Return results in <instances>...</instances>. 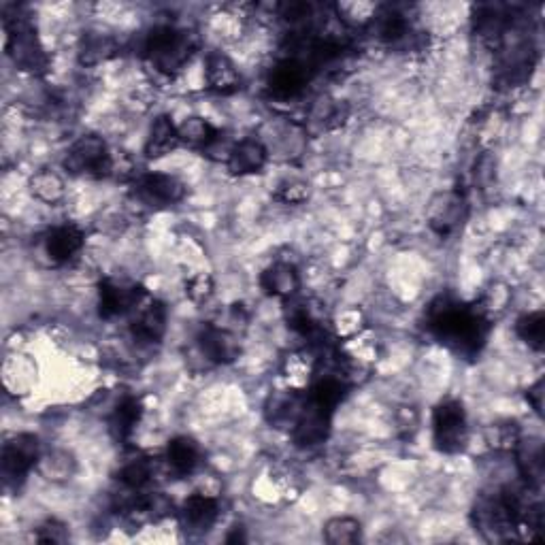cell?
I'll list each match as a JSON object with an SVG mask.
<instances>
[{
    "instance_id": "obj_34",
    "label": "cell",
    "mask_w": 545,
    "mask_h": 545,
    "mask_svg": "<svg viewBox=\"0 0 545 545\" xmlns=\"http://www.w3.org/2000/svg\"><path fill=\"white\" fill-rule=\"evenodd\" d=\"M516 335L533 352H543L545 348V313L541 309L528 311L516 322Z\"/></svg>"
},
{
    "instance_id": "obj_22",
    "label": "cell",
    "mask_w": 545,
    "mask_h": 545,
    "mask_svg": "<svg viewBox=\"0 0 545 545\" xmlns=\"http://www.w3.org/2000/svg\"><path fill=\"white\" fill-rule=\"evenodd\" d=\"M516 454V467L528 490H539L545 477V454L539 439H520Z\"/></svg>"
},
{
    "instance_id": "obj_17",
    "label": "cell",
    "mask_w": 545,
    "mask_h": 545,
    "mask_svg": "<svg viewBox=\"0 0 545 545\" xmlns=\"http://www.w3.org/2000/svg\"><path fill=\"white\" fill-rule=\"evenodd\" d=\"M260 288L271 299L284 303L292 301L301 290V273L296 269V264L288 260H277L260 273Z\"/></svg>"
},
{
    "instance_id": "obj_4",
    "label": "cell",
    "mask_w": 545,
    "mask_h": 545,
    "mask_svg": "<svg viewBox=\"0 0 545 545\" xmlns=\"http://www.w3.org/2000/svg\"><path fill=\"white\" fill-rule=\"evenodd\" d=\"M39 437L32 433H18L5 441L3 452H0V471H3L5 486L20 488L26 477L37 471L41 458Z\"/></svg>"
},
{
    "instance_id": "obj_35",
    "label": "cell",
    "mask_w": 545,
    "mask_h": 545,
    "mask_svg": "<svg viewBox=\"0 0 545 545\" xmlns=\"http://www.w3.org/2000/svg\"><path fill=\"white\" fill-rule=\"evenodd\" d=\"M362 539V524L352 516H335L324 524V541L330 545H352Z\"/></svg>"
},
{
    "instance_id": "obj_16",
    "label": "cell",
    "mask_w": 545,
    "mask_h": 545,
    "mask_svg": "<svg viewBox=\"0 0 545 545\" xmlns=\"http://www.w3.org/2000/svg\"><path fill=\"white\" fill-rule=\"evenodd\" d=\"M305 407V392L284 388L269 394L267 403H264V418L277 428V431H292L296 420H299L301 411Z\"/></svg>"
},
{
    "instance_id": "obj_8",
    "label": "cell",
    "mask_w": 545,
    "mask_h": 545,
    "mask_svg": "<svg viewBox=\"0 0 545 545\" xmlns=\"http://www.w3.org/2000/svg\"><path fill=\"white\" fill-rule=\"evenodd\" d=\"M186 184L175 175L169 173H141L132 181V194L145 207L152 209H169L179 205L186 198Z\"/></svg>"
},
{
    "instance_id": "obj_21",
    "label": "cell",
    "mask_w": 545,
    "mask_h": 545,
    "mask_svg": "<svg viewBox=\"0 0 545 545\" xmlns=\"http://www.w3.org/2000/svg\"><path fill=\"white\" fill-rule=\"evenodd\" d=\"M164 462H167L169 471L177 477L194 475V471L201 467L203 462L201 443L188 435L173 437L167 445V452H164Z\"/></svg>"
},
{
    "instance_id": "obj_41",
    "label": "cell",
    "mask_w": 545,
    "mask_h": 545,
    "mask_svg": "<svg viewBox=\"0 0 545 545\" xmlns=\"http://www.w3.org/2000/svg\"><path fill=\"white\" fill-rule=\"evenodd\" d=\"M69 539H71L69 524H64L58 518H47L43 524L37 526V531H35L37 543L60 545V543H69Z\"/></svg>"
},
{
    "instance_id": "obj_2",
    "label": "cell",
    "mask_w": 545,
    "mask_h": 545,
    "mask_svg": "<svg viewBox=\"0 0 545 545\" xmlns=\"http://www.w3.org/2000/svg\"><path fill=\"white\" fill-rule=\"evenodd\" d=\"M196 52V37L190 30L171 24H160L147 30L141 54L162 75L173 77L190 62Z\"/></svg>"
},
{
    "instance_id": "obj_7",
    "label": "cell",
    "mask_w": 545,
    "mask_h": 545,
    "mask_svg": "<svg viewBox=\"0 0 545 545\" xmlns=\"http://www.w3.org/2000/svg\"><path fill=\"white\" fill-rule=\"evenodd\" d=\"M130 335L141 345H158L169 328V309L150 292L141 296V301L128 313Z\"/></svg>"
},
{
    "instance_id": "obj_37",
    "label": "cell",
    "mask_w": 545,
    "mask_h": 545,
    "mask_svg": "<svg viewBox=\"0 0 545 545\" xmlns=\"http://www.w3.org/2000/svg\"><path fill=\"white\" fill-rule=\"evenodd\" d=\"M367 328V318L358 307H345L330 316V330L337 341L350 339Z\"/></svg>"
},
{
    "instance_id": "obj_31",
    "label": "cell",
    "mask_w": 545,
    "mask_h": 545,
    "mask_svg": "<svg viewBox=\"0 0 545 545\" xmlns=\"http://www.w3.org/2000/svg\"><path fill=\"white\" fill-rule=\"evenodd\" d=\"M37 379V367L26 356H9L3 365V382L7 392L22 394Z\"/></svg>"
},
{
    "instance_id": "obj_25",
    "label": "cell",
    "mask_w": 545,
    "mask_h": 545,
    "mask_svg": "<svg viewBox=\"0 0 545 545\" xmlns=\"http://www.w3.org/2000/svg\"><path fill=\"white\" fill-rule=\"evenodd\" d=\"M179 145H181L179 128L173 122V118H169V115H158L150 126V132H147L143 156L147 160H160L164 156L173 154Z\"/></svg>"
},
{
    "instance_id": "obj_15",
    "label": "cell",
    "mask_w": 545,
    "mask_h": 545,
    "mask_svg": "<svg viewBox=\"0 0 545 545\" xmlns=\"http://www.w3.org/2000/svg\"><path fill=\"white\" fill-rule=\"evenodd\" d=\"M269 147L256 137H247L230 145L226 169L233 177H250L264 171L269 162Z\"/></svg>"
},
{
    "instance_id": "obj_26",
    "label": "cell",
    "mask_w": 545,
    "mask_h": 545,
    "mask_svg": "<svg viewBox=\"0 0 545 545\" xmlns=\"http://www.w3.org/2000/svg\"><path fill=\"white\" fill-rule=\"evenodd\" d=\"M179 128L181 145H188L192 150H198L203 154H211L222 143V130L213 126L209 120L201 118V115H192L186 118Z\"/></svg>"
},
{
    "instance_id": "obj_1",
    "label": "cell",
    "mask_w": 545,
    "mask_h": 545,
    "mask_svg": "<svg viewBox=\"0 0 545 545\" xmlns=\"http://www.w3.org/2000/svg\"><path fill=\"white\" fill-rule=\"evenodd\" d=\"M426 328L454 354L473 358L484 350L492 330V320L477 307V303L467 305L448 294H441L426 309Z\"/></svg>"
},
{
    "instance_id": "obj_5",
    "label": "cell",
    "mask_w": 545,
    "mask_h": 545,
    "mask_svg": "<svg viewBox=\"0 0 545 545\" xmlns=\"http://www.w3.org/2000/svg\"><path fill=\"white\" fill-rule=\"evenodd\" d=\"M5 52L24 73H43L47 54L37 37V30L24 20H5Z\"/></svg>"
},
{
    "instance_id": "obj_27",
    "label": "cell",
    "mask_w": 545,
    "mask_h": 545,
    "mask_svg": "<svg viewBox=\"0 0 545 545\" xmlns=\"http://www.w3.org/2000/svg\"><path fill=\"white\" fill-rule=\"evenodd\" d=\"M79 471L77 456L71 450L52 448L41 454L37 473L49 484H66L71 482Z\"/></svg>"
},
{
    "instance_id": "obj_18",
    "label": "cell",
    "mask_w": 545,
    "mask_h": 545,
    "mask_svg": "<svg viewBox=\"0 0 545 545\" xmlns=\"http://www.w3.org/2000/svg\"><path fill=\"white\" fill-rule=\"evenodd\" d=\"M86 235L77 224H60L45 235L43 247L47 258L54 264H66L84 250Z\"/></svg>"
},
{
    "instance_id": "obj_38",
    "label": "cell",
    "mask_w": 545,
    "mask_h": 545,
    "mask_svg": "<svg viewBox=\"0 0 545 545\" xmlns=\"http://www.w3.org/2000/svg\"><path fill=\"white\" fill-rule=\"evenodd\" d=\"M511 301V290L505 284H492L480 301H477V307H480L486 316L492 320L501 316V313L507 309Z\"/></svg>"
},
{
    "instance_id": "obj_32",
    "label": "cell",
    "mask_w": 545,
    "mask_h": 545,
    "mask_svg": "<svg viewBox=\"0 0 545 545\" xmlns=\"http://www.w3.org/2000/svg\"><path fill=\"white\" fill-rule=\"evenodd\" d=\"M115 52H118V43H115L111 35H105V32H88L79 45V62L84 66H96L113 58Z\"/></svg>"
},
{
    "instance_id": "obj_33",
    "label": "cell",
    "mask_w": 545,
    "mask_h": 545,
    "mask_svg": "<svg viewBox=\"0 0 545 545\" xmlns=\"http://www.w3.org/2000/svg\"><path fill=\"white\" fill-rule=\"evenodd\" d=\"M377 3H367V0H352V3H335L333 5V11H335V18L350 26V28H369L375 20V15L379 11Z\"/></svg>"
},
{
    "instance_id": "obj_24",
    "label": "cell",
    "mask_w": 545,
    "mask_h": 545,
    "mask_svg": "<svg viewBox=\"0 0 545 545\" xmlns=\"http://www.w3.org/2000/svg\"><path fill=\"white\" fill-rule=\"evenodd\" d=\"M279 371H282V377L288 388L307 392V388L313 384V379L318 377V358L311 352L294 350L282 358Z\"/></svg>"
},
{
    "instance_id": "obj_12",
    "label": "cell",
    "mask_w": 545,
    "mask_h": 545,
    "mask_svg": "<svg viewBox=\"0 0 545 545\" xmlns=\"http://www.w3.org/2000/svg\"><path fill=\"white\" fill-rule=\"evenodd\" d=\"M220 520V501L216 494L192 492L179 507V524L188 535H205Z\"/></svg>"
},
{
    "instance_id": "obj_10",
    "label": "cell",
    "mask_w": 545,
    "mask_h": 545,
    "mask_svg": "<svg viewBox=\"0 0 545 545\" xmlns=\"http://www.w3.org/2000/svg\"><path fill=\"white\" fill-rule=\"evenodd\" d=\"M145 290L135 284L128 282V279H118V277H105L101 284H98V316L103 320H115L120 316H128L135 307Z\"/></svg>"
},
{
    "instance_id": "obj_20",
    "label": "cell",
    "mask_w": 545,
    "mask_h": 545,
    "mask_svg": "<svg viewBox=\"0 0 545 545\" xmlns=\"http://www.w3.org/2000/svg\"><path fill=\"white\" fill-rule=\"evenodd\" d=\"M205 79L209 90L222 96H230L241 90L243 77L237 64L230 60L224 52H209L205 58Z\"/></svg>"
},
{
    "instance_id": "obj_14",
    "label": "cell",
    "mask_w": 545,
    "mask_h": 545,
    "mask_svg": "<svg viewBox=\"0 0 545 545\" xmlns=\"http://www.w3.org/2000/svg\"><path fill=\"white\" fill-rule=\"evenodd\" d=\"M330 424H333V414H328V411L309 403L305 396V407L290 431V437L296 448L303 450L318 448V445H322L328 439Z\"/></svg>"
},
{
    "instance_id": "obj_23",
    "label": "cell",
    "mask_w": 545,
    "mask_h": 545,
    "mask_svg": "<svg viewBox=\"0 0 545 545\" xmlns=\"http://www.w3.org/2000/svg\"><path fill=\"white\" fill-rule=\"evenodd\" d=\"M350 388L352 386L345 382L339 373H328V375H318L316 379H313V384L307 388L305 396H307L309 403H313L316 407L335 416V411L345 401V396H348Z\"/></svg>"
},
{
    "instance_id": "obj_28",
    "label": "cell",
    "mask_w": 545,
    "mask_h": 545,
    "mask_svg": "<svg viewBox=\"0 0 545 545\" xmlns=\"http://www.w3.org/2000/svg\"><path fill=\"white\" fill-rule=\"evenodd\" d=\"M369 28H373L375 37L386 45H399L411 35L409 18L396 7H379Z\"/></svg>"
},
{
    "instance_id": "obj_42",
    "label": "cell",
    "mask_w": 545,
    "mask_h": 545,
    "mask_svg": "<svg viewBox=\"0 0 545 545\" xmlns=\"http://www.w3.org/2000/svg\"><path fill=\"white\" fill-rule=\"evenodd\" d=\"M139 177L137 164L128 152H111V167L109 177L113 181H135Z\"/></svg>"
},
{
    "instance_id": "obj_11",
    "label": "cell",
    "mask_w": 545,
    "mask_h": 545,
    "mask_svg": "<svg viewBox=\"0 0 545 545\" xmlns=\"http://www.w3.org/2000/svg\"><path fill=\"white\" fill-rule=\"evenodd\" d=\"M196 345L209 365H233L241 356V341L237 333L224 324H203L196 335Z\"/></svg>"
},
{
    "instance_id": "obj_6",
    "label": "cell",
    "mask_w": 545,
    "mask_h": 545,
    "mask_svg": "<svg viewBox=\"0 0 545 545\" xmlns=\"http://www.w3.org/2000/svg\"><path fill=\"white\" fill-rule=\"evenodd\" d=\"M62 167L75 177L107 179L111 167V150L107 141L98 135H81L66 150Z\"/></svg>"
},
{
    "instance_id": "obj_44",
    "label": "cell",
    "mask_w": 545,
    "mask_h": 545,
    "mask_svg": "<svg viewBox=\"0 0 545 545\" xmlns=\"http://www.w3.org/2000/svg\"><path fill=\"white\" fill-rule=\"evenodd\" d=\"M239 541H245V535H243V526H235L233 535L226 537V543H239Z\"/></svg>"
},
{
    "instance_id": "obj_30",
    "label": "cell",
    "mask_w": 545,
    "mask_h": 545,
    "mask_svg": "<svg viewBox=\"0 0 545 545\" xmlns=\"http://www.w3.org/2000/svg\"><path fill=\"white\" fill-rule=\"evenodd\" d=\"M154 475H156L154 462L147 456H137V458L128 460L126 465L120 469L118 484H120V488L130 490V492H147V490H152Z\"/></svg>"
},
{
    "instance_id": "obj_40",
    "label": "cell",
    "mask_w": 545,
    "mask_h": 545,
    "mask_svg": "<svg viewBox=\"0 0 545 545\" xmlns=\"http://www.w3.org/2000/svg\"><path fill=\"white\" fill-rule=\"evenodd\" d=\"M309 196H311V190H309V184H305V181L286 179L277 186L273 198L277 203H284V205H303V203L309 201Z\"/></svg>"
},
{
    "instance_id": "obj_3",
    "label": "cell",
    "mask_w": 545,
    "mask_h": 545,
    "mask_svg": "<svg viewBox=\"0 0 545 545\" xmlns=\"http://www.w3.org/2000/svg\"><path fill=\"white\" fill-rule=\"evenodd\" d=\"M433 445L435 450L448 456L465 452L469 443L467 409L458 399H445L433 409Z\"/></svg>"
},
{
    "instance_id": "obj_13",
    "label": "cell",
    "mask_w": 545,
    "mask_h": 545,
    "mask_svg": "<svg viewBox=\"0 0 545 545\" xmlns=\"http://www.w3.org/2000/svg\"><path fill=\"white\" fill-rule=\"evenodd\" d=\"M311 75H313V71L309 69L307 64L286 56L269 71L267 86L275 98H282V101H286V98L299 96L307 88Z\"/></svg>"
},
{
    "instance_id": "obj_36",
    "label": "cell",
    "mask_w": 545,
    "mask_h": 545,
    "mask_svg": "<svg viewBox=\"0 0 545 545\" xmlns=\"http://www.w3.org/2000/svg\"><path fill=\"white\" fill-rule=\"evenodd\" d=\"M522 439L518 422L503 420L486 428V443L494 452H514Z\"/></svg>"
},
{
    "instance_id": "obj_9",
    "label": "cell",
    "mask_w": 545,
    "mask_h": 545,
    "mask_svg": "<svg viewBox=\"0 0 545 545\" xmlns=\"http://www.w3.org/2000/svg\"><path fill=\"white\" fill-rule=\"evenodd\" d=\"M469 205L467 198L458 190H443L435 194L426 209V222L433 233L441 239L456 235L467 220Z\"/></svg>"
},
{
    "instance_id": "obj_43",
    "label": "cell",
    "mask_w": 545,
    "mask_h": 545,
    "mask_svg": "<svg viewBox=\"0 0 545 545\" xmlns=\"http://www.w3.org/2000/svg\"><path fill=\"white\" fill-rule=\"evenodd\" d=\"M543 396H545L543 379H537V382L526 390V401H528V405L533 407V411L537 416H543Z\"/></svg>"
},
{
    "instance_id": "obj_29",
    "label": "cell",
    "mask_w": 545,
    "mask_h": 545,
    "mask_svg": "<svg viewBox=\"0 0 545 545\" xmlns=\"http://www.w3.org/2000/svg\"><path fill=\"white\" fill-rule=\"evenodd\" d=\"M28 190L32 198L43 205H58L66 196V181L54 169H39L28 179Z\"/></svg>"
},
{
    "instance_id": "obj_19",
    "label": "cell",
    "mask_w": 545,
    "mask_h": 545,
    "mask_svg": "<svg viewBox=\"0 0 545 545\" xmlns=\"http://www.w3.org/2000/svg\"><path fill=\"white\" fill-rule=\"evenodd\" d=\"M145 414L143 401L135 394H124L120 401H115L109 411V433L118 443H128L135 435Z\"/></svg>"
},
{
    "instance_id": "obj_39",
    "label": "cell",
    "mask_w": 545,
    "mask_h": 545,
    "mask_svg": "<svg viewBox=\"0 0 545 545\" xmlns=\"http://www.w3.org/2000/svg\"><path fill=\"white\" fill-rule=\"evenodd\" d=\"M213 292H216V279L211 273H194L186 279V296L196 305L207 303Z\"/></svg>"
}]
</instances>
